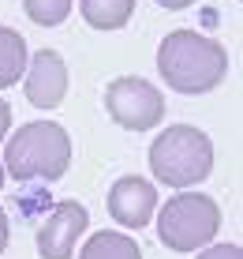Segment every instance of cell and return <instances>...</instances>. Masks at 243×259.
I'll list each match as a JSON object with an SVG mask.
<instances>
[{
  "mask_svg": "<svg viewBox=\"0 0 243 259\" xmlns=\"http://www.w3.org/2000/svg\"><path fill=\"white\" fill-rule=\"evenodd\" d=\"M0 165H4V177L19 184L60 181L71 165V136L52 120H30L15 136H8Z\"/></svg>",
  "mask_w": 243,
  "mask_h": 259,
  "instance_id": "cell-2",
  "label": "cell"
},
{
  "mask_svg": "<svg viewBox=\"0 0 243 259\" xmlns=\"http://www.w3.org/2000/svg\"><path fill=\"white\" fill-rule=\"evenodd\" d=\"M8 132H12V105L0 102V143L8 139Z\"/></svg>",
  "mask_w": 243,
  "mask_h": 259,
  "instance_id": "cell-15",
  "label": "cell"
},
{
  "mask_svg": "<svg viewBox=\"0 0 243 259\" xmlns=\"http://www.w3.org/2000/svg\"><path fill=\"white\" fill-rule=\"evenodd\" d=\"M150 173H154V181L176 192L202 184L213 173L210 136L199 132L195 124H172V128L157 132V139L150 143Z\"/></svg>",
  "mask_w": 243,
  "mask_h": 259,
  "instance_id": "cell-3",
  "label": "cell"
},
{
  "mask_svg": "<svg viewBox=\"0 0 243 259\" xmlns=\"http://www.w3.org/2000/svg\"><path fill=\"white\" fill-rule=\"evenodd\" d=\"M75 0H23V12L38 26H60L71 15Z\"/></svg>",
  "mask_w": 243,
  "mask_h": 259,
  "instance_id": "cell-12",
  "label": "cell"
},
{
  "mask_svg": "<svg viewBox=\"0 0 243 259\" xmlns=\"http://www.w3.org/2000/svg\"><path fill=\"white\" fill-rule=\"evenodd\" d=\"M154 226L168 252H202L221 229V207L206 192H179L157 207Z\"/></svg>",
  "mask_w": 243,
  "mask_h": 259,
  "instance_id": "cell-4",
  "label": "cell"
},
{
  "mask_svg": "<svg viewBox=\"0 0 243 259\" xmlns=\"http://www.w3.org/2000/svg\"><path fill=\"white\" fill-rule=\"evenodd\" d=\"M0 188H4V165H0Z\"/></svg>",
  "mask_w": 243,
  "mask_h": 259,
  "instance_id": "cell-17",
  "label": "cell"
},
{
  "mask_svg": "<svg viewBox=\"0 0 243 259\" xmlns=\"http://www.w3.org/2000/svg\"><path fill=\"white\" fill-rule=\"evenodd\" d=\"M157 75L176 94H210L228 75V53L199 30H172L157 46Z\"/></svg>",
  "mask_w": 243,
  "mask_h": 259,
  "instance_id": "cell-1",
  "label": "cell"
},
{
  "mask_svg": "<svg viewBox=\"0 0 243 259\" xmlns=\"http://www.w3.org/2000/svg\"><path fill=\"white\" fill-rule=\"evenodd\" d=\"M105 207H109V218L120 222L124 229H146L161 203H157V188L146 177H120L105 195Z\"/></svg>",
  "mask_w": 243,
  "mask_h": 259,
  "instance_id": "cell-7",
  "label": "cell"
},
{
  "mask_svg": "<svg viewBox=\"0 0 243 259\" xmlns=\"http://www.w3.org/2000/svg\"><path fill=\"white\" fill-rule=\"evenodd\" d=\"M105 109L128 132H154L165 120V94L142 75H120L105 87Z\"/></svg>",
  "mask_w": 243,
  "mask_h": 259,
  "instance_id": "cell-5",
  "label": "cell"
},
{
  "mask_svg": "<svg viewBox=\"0 0 243 259\" xmlns=\"http://www.w3.org/2000/svg\"><path fill=\"white\" fill-rule=\"evenodd\" d=\"M79 12L94 30H120L131 23L135 0H79Z\"/></svg>",
  "mask_w": 243,
  "mask_h": 259,
  "instance_id": "cell-11",
  "label": "cell"
},
{
  "mask_svg": "<svg viewBox=\"0 0 243 259\" xmlns=\"http://www.w3.org/2000/svg\"><path fill=\"white\" fill-rule=\"evenodd\" d=\"M195 259H243V248L239 244H210V248H202Z\"/></svg>",
  "mask_w": 243,
  "mask_h": 259,
  "instance_id": "cell-13",
  "label": "cell"
},
{
  "mask_svg": "<svg viewBox=\"0 0 243 259\" xmlns=\"http://www.w3.org/2000/svg\"><path fill=\"white\" fill-rule=\"evenodd\" d=\"M90 226V210L79 199H60L38 226V255L41 259H71L79 237Z\"/></svg>",
  "mask_w": 243,
  "mask_h": 259,
  "instance_id": "cell-6",
  "label": "cell"
},
{
  "mask_svg": "<svg viewBox=\"0 0 243 259\" xmlns=\"http://www.w3.org/2000/svg\"><path fill=\"white\" fill-rule=\"evenodd\" d=\"M26 60H30V49H26V38L12 26H0V91L15 87L26 71Z\"/></svg>",
  "mask_w": 243,
  "mask_h": 259,
  "instance_id": "cell-9",
  "label": "cell"
},
{
  "mask_svg": "<svg viewBox=\"0 0 243 259\" xmlns=\"http://www.w3.org/2000/svg\"><path fill=\"white\" fill-rule=\"evenodd\" d=\"M79 259H142L139 240L128 233H116V229H101L79 248Z\"/></svg>",
  "mask_w": 243,
  "mask_h": 259,
  "instance_id": "cell-10",
  "label": "cell"
},
{
  "mask_svg": "<svg viewBox=\"0 0 243 259\" xmlns=\"http://www.w3.org/2000/svg\"><path fill=\"white\" fill-rule=\"evenodd\" d=\"M8 240H12V222H8L4 207H0V255L8 252Z\"/></svg>",
  "mask_w": 243,
  "mask_h": 259,
  "instance_id": "cell-14",
  "label": "cell"
},
{
  "mask_svg": "<svg viewBox=\"0 0 243 259\" xmlns=\"http://www.w3.org/2000/svg\"><path fill=\"white\" fill-rule=\"evenodd\" d=\"M23 91L26 102L38 105V109H56L68 94V64L56 49H41L26 60L23 71Z\"/></svg>",
  "mask_w": 243,
  "mask_h": 259,
  "instance_id": "cell-8",
  "label": "cell"
},
{
  "mask_svg": "<svg viewBox=\"0 0 243 259\" xmlns=\"http://www.w3.org/2000/svg\"><path fill=\"white\" fill-rule=\"evenodd\" d=\"M161 8H168V12H184V8H191V4H199V0H157Z\"/></svg>",
  "mask_w": 243,
  "mask_h": 259,
  "instance_id": "cell-16",
  "label": "cell"
}]
</instances>
